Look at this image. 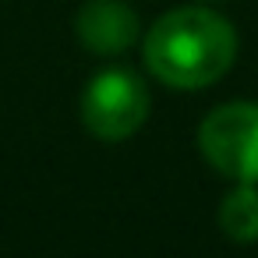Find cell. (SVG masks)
Returning a JSON list of instances; mask_svg holds the SVG:
<instances>
[{
  "label": "cell",
  "instance_id": "obj_1",
  "mask_svg": "<svg viewBox=\"0 0 258 258\" xmlns=\"http://www.w3.org/2000/svg\"><path fill=\"white\" fill-rule=\"evenodd\" d=\"M237 57L233 25L209 8H177L145 36V64L170 89H205Z\"/></svg>",
  "mask_w": 258,
  "mask_h": 258
},
{
  "label": "cell",
  "instance_id": "obj_4",
  "mask_svg": "<svg viewBox=\"0 0 258 258\" xmlns=\"http://www.w3.org/2000/svg\"><path fill=\"white\" fill-rule=\"evenodd\" d=\"M75 32L92 53L113 57L138 39V15L124 0H89L75 15Z\"/></svg>",
  "mask_w": 258,
  "mask_h": 258
},
{
  "label": "cell",
  "instance_id": "obj_2",
  "mask_svg": "<svg viewBox=\"0 0 258 258\" xmlns=\"http://www.w3.org/2000/svg\"><path fill=\"white\" fill-rule=\"evenodd\" d=\"M209 166L237 184H258V103H223L198 127Z\"/></svg>",
  "mask_w": 258,
  "mask_h": 258
},
{
  "label": "cell",
  "instance_id": "obj_3",
  "mask_svg": "<svg viewBox=\"0 0 258 258\" xmlns=\"http://www.w3.org/2000/svg\"><path fill=\"white\" fill-rule=\"evenodd\" d=\"M149 117V89L135 71L106 68L99 71L82 96V120L103 142L131 138Z\"/></svg>",
  "mask_w": 258,
  "mask_h": 258
},
{
  "label": "cell",
  "instance_id": "obj_5",
  "mask_svg": "<svg viewBox=\"0 0 258 258\" xmlns=\"http://www.w3.org/2000/svg\"><path fill=\"white\" fill-rule=\"evenodd\" d=\"M219 226L237 244L258 240V184H237L219 205Z\"/></svg>",
  "mask_w": 258,
  "mask_h": 258
}]
</instances>
